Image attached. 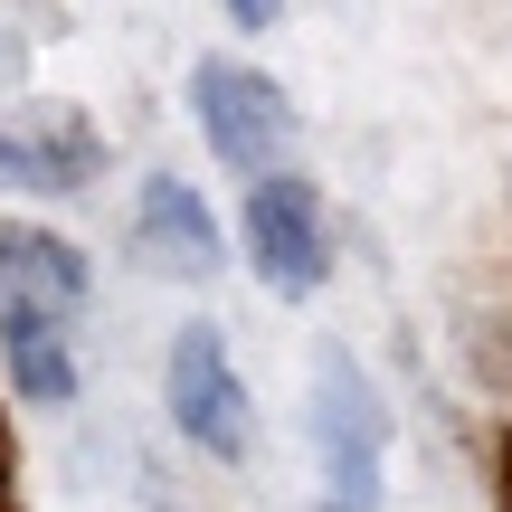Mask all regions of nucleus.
I'll return each mask as SVG.
<instances>
[{
	"instance_id": "nucleus-1",
	"label": "nucleus",
	"mask_w": 512,
	"mask_h": 512,
	"mask_svg": "<svg viewBox=\"0 0 512 512\" xmlns=\"http://www.w3.org/2000/svg\"><path fill=\"white\" fill-rule=\"evenodd\" d=\"M313 437H323V512H380V465H389V408L370 389V370L342 342L313 351Z\"/></svg>"
},
{
	"instance_id": "nucleus-2",
	"label": "nucleus",
	"mask_w": 512,
	"mask_h": 512,
	"mask_svg": "<svg viewBox=\"0 0 512 512\" xmlns=\"http://www.w3.org/2000/svg\"><path fill=\"white\" fill-rule=\"evenodd\" d=\"M190 105H200V133L209 152H219L228 171H247V181H275V171H294V105L285 86H275L266 67H247V57H200L190 67Z\"/></svg>"
},
{
	"instance_id": "nucleus-3",
	"label": "nucleus",
	"mask_w": 512,
	"mask_h": 512,
	"mask_svg": "<svg viewBox=\"0 0 512 512\" xmlns=\"http://www.w3.org/2000/svg\"><path fill=\"white\" fill-rule=\"evenodd\" d=\"M162 389H171V427H181L200 456L238 465L247 446H256V408H247V389H238V361H228L219 323H181Z\"/></svg>"
},
{
	"instance_id": "nucleus-4",
	"label": "nucleus",
	"mask_w": 512,
	"mask_h": 512,
	"mask_svg": "<svg viewBox=\"0 0 512 512\" xmlns=\"http://www.w3.org/2000/svg\"><path fill=\"white\" fill-rule=\"evenodd\" d=\"M247 256L256 285H275L285 304H304L332 275V238H323V190L304 171H275V181H247Z\"/></svg>"
},
{
	"instance_id": "nucleus-5",
	"label": "nucleus",
	"mask_w": 512,
	"mask_h": 512,
	"mask_svg": "<svg viewBox=\"0 0 512 512\" xmlns=\"http://www.w3.org/2000/svg\"><path fill=\"white\" fill-rule=\"evenodd\" d=\"M95 294L86 256H76L57 228L29 219H0V313H48V323H76Z\"/></svg>"
},
{
	"instance_id": "nucleus-6",
	"label": "nucleus",
	"mask_w": 512,
	"mask_h": 512,
	"mask_svg": "<svg viewBox=\"0 0 512 512\" xmlns=\"http://www.w3.org/2000/svg\"><path fill=\"white\" fill-rule=\"evenodd\" d=\"M105 143L76 105H38L29 124H0V190H86Z\"/></svg>"
},
{
	"instance_id": "nucleus-7",
	"label": "nucleus",
	"mask_w": 512,
	"mask_h": 512,
	"mask_svg": "<svg viewBox=\"0 0 512 512\" xmlns=\"http://www.w3.org/2000/svg\"><path fill=\"white\" fill-rule=\"evenodd\" d=\"M133 256H143L152 275H190V285H209V275L228 266V256H219V219H209V200L190 181H143Z\"/></svg>"
},
{
	"instance_id": "nucleus-8",
	"label": "nucleus",
	"mask_w": 512,
	"mask_h": 512,
	"mask_svg": "<svg viewBox=\"0 0 512 512\" xmlns=\"http://www.w3.org/2000/svg\"><path fill=\"white\" fill-rule=\"evenodd\" d=\"M0 361H10V380H19V399H29V408H67L76 399L67 323H48V313H0Z\"/></svg>"
},
{
	"instance_id": "nucleus-9",
	"label": "nucleus",
	"mask_w": 512,
	"mask_h": 512,
	"mask_svg": "<svg viewBox=\"0 0 512 512\" xmlns=\"http://www.w3.org/2000/svg\"><path fill=\"white\" fill-rule=\"evenodd\" d=\"M228 19H238V29H275V19H285V0H228Z\"/></svg>"
},
{
	"instance_id": "nucleus-10",
	"label": "nucleus",
	"mask_w": 512,
	"mask_h": 512,
	"mask_svg": "<svg viewBox=\"0 0 512 512\" xmlns=\"http://www.w3.org/2000/svg\"><path fill=\"white\" fill-rule=\"evenodd\" d=\"M494 475H503V512H512V427H503V465H494Z\"/></svg>"
},
{
	"instance_id": "nucleus-11",
	"label": "nucleus",
	"mask_w": 512,
	"mask_h": 512,
	"mask_svg": "<svg viewBox=\"0 0 512 512\" xmlns=\"http://www.w3.org/2000/svg\"><path fill=\"white\" fill-rule=\"evenodd\" d=\"M0 512H19V503H0Z\"/></svg>"
}]
</instances>
